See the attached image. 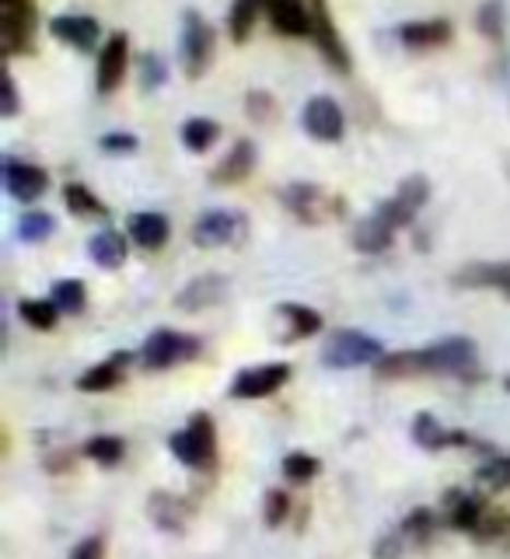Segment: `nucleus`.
Returning <instances> with one entry per match:
<instances>
[{
  "instance_id": "nucleus-1",
  "label": "nucleus",
  "mask_w": 510,
  "mask_h": 559,
  "mask_svg": "<svg viewBox=\"0 0 510 559\" xmlns=\"http://www.w3.org/2000/svg\"><path fill=\"white\" fill-rule=\"evenodd\" d=\"M384 357V346L371 332L360 329H336L322 346V364L336 371H354V367H375Z\"/></svg>"
},
{
  "instance_id": "nucleus-2",
  "label": "nucleus",
  "mask_w": 510,
  "mask_h": 559,
  "mask_svg": "<svg viewBox=\"0 0 510 559\" xmlns=\"http://www.w3.org/2000/svg\"><path fill=\"white\" fill-rule=\"evenodd\" d=\"M168 448L182 465H192V468L214 465L217 462V427H214V419H210V413H192L186 430H175L168 437Z\"/></svg>"
},
{
  "instance_id": "nucleus-3",
  "label": "nucleus",
  "mask_w": 510,
  "mask_h": 559,
  "mask_svg": "<svg viewBox=\"0 0 510 559\" xmlns=\"http://www.w3.org/2000/svg\"><path fill=\"white\" fill-rule=\"evenodd\" d=\"M280 200H284V206L301 224H329L346 214L343 197H332L329 189L315 186V182H290L284 192H280Z\"/></svg>"
},
{
  "instance_id": "nucleus-4",
  "label": "nucleus",
  "mask_w": 510,
  "mask_h": 559,
  "mask_svg": "<svg viewBox=\"0 0 510 559\" xmlns=\"http://www.w3.org/2000/svg\"><path fill=\"white\" fill-rule=\"evenodd\" d=\"M217 52V32L200 11H186L182 17V67L189 78H203Z\"/></svg>"
},
{
  "instance_id": "nucleus-5",
  "label": "nucleus",
  "mask_w": 510,
  "mask_h": 559,
  "mask_svg": "<svg viewBox=\"0 0 510 559\" xmlns=\"http://www.w3.org/2000/svg\"><path fill=\"white\" fill-rule=\"evenodd\" d=\"M200 354V343L186 336V332H175V329H154L147 343L140 346V364L147 371H168V367L182 364L189 357Z\"/></svg>"
},
{
  "instance_id": "nucleus-6",
  "label": "nucleus",
  "mask_w": 510,
  "mask_h": 559,
  "mask_svg": "<svg viewBox=\"0 0 510 559\" xmlns=\"http://www.w3.org/2000/svg\"><path fill=\"white\" fill-rule=\"evenodd\" d=\"M427 200H430V179L427 175H410V179L399 182V189L375 210V214L389 224L392 231H399V227L413 224V217L427 206Z\"/></svg>"
},
{
  "instance_id": "nucleus-7",
  "label": "nucleus",
  "mask_w": 510,
  "mask_h": 559,
  "mask_svg": "<svg viewBox=\"0 0 510 559\" xmlns=\"http://www.w3.org/2000/svg\"><path fill=\"white\" fill-rule=\"evenodd\" d=\"M311 43L319 46V52H322L325 63L332 70H340V74H349L354 60H349V49L343 43L336 22H332L325 0H311Z\"/></svg>"
},
{
  "instance_id": "nucleus-8",
  "label": "nucleus",
  "mask_w": 510,
  "mask_h": 559,
  "mask_svg": "<svg viewBox=\"0 0 510 559\" xmlns=\"http://www.w3.org/2000/svg\"><path fill=\"white\" fill-rule=\"evenodd\" d=\"M35 32V4L32 0H0V43L8 57L32 49Z\"/></svg>"
},
{
  "instance_id": "nucleus-9",
  "label": "nucleus",
  "mask_w": 510,
  "mask_h": 559,
  "mask_svg": "<svg viewBox=\"0 0 510 559\" xmlns=\"http://www.w3.org/2000/svg\"><path fill=\"white\" fill-rule=\"evenodd\" d=\"M427 374H469L479 360V346L469 336H448L424 349Z\"/></svg>"
},
{
  "instance_id": "nucleus-10",
  "label": "nucleus",
  "mask_w": 510,
  "mask_h": 559,
  "mask_svg": "<svg viewBox=\"0 0 510 559\" xmlns=\"http://www.w3.org/2000/svg\"><path fill=\"white\" fill-rule=\"evenodd\" d=\"M245 235V217L235 210H206L192 224V241L200 249H224V245H235Z\"/></svg>"
},
{
  "instance_id": "nucleus-11",
  "label": "nucleus",
  "mask_w": 510,
  "mask_h": 559,
  "mask_svg": "<svg viewBox=\"0 0 510 559\" xmlns=\"http://www.w3.org/2000/svg\"><path fill=\"white\" fill-rule=\"evenodd\" d=\"M301 122H305V133L322 140V144H336V140H343V133H346V116L336 105V98H329V95L308 98Z\"/></svg>"
},
{
  "instance_id": "nucleus-12",
  "label": "nucleus",
  "mask_w": 510,
  "mask_h": 559,
  "mask_svg": "<svg viewBox=\"0 0 510 559\" xmlns=\"http://www.w3.org/2000/svg\"><path fill=\"white\" fill-rule=\"evenodd\" d=\"M290 381V364H259V367H245L232 381V395L235 399H270Z\"/></svg>"
},
{
  "instance_id": "nucleus-13",
  "label": "nucleus",
  "mask_w": 510,
  "mask_h": 559,
  "mask_svg": "<svg viewBox=\"0 0 510 559\" xmlns=\"http://www.w3.org/2000/svg\"><path fill=\"white\" fill-rule=\"evenodd\" d=\"M127 67H130V35L112 32V39H105L98 52V70H95L98 95H112L122 84V78H127Z\"/></svg>"
},
{
  "instance_id": "nucleus-14",
  "label": "nucleus",
  "mask_w": 510,
  "mask_h": 559,
  "mask_svg": "<svg viewBox=\"0 0 510 559\" xmlns=\"http://www.w3.org/2000/svg\"><path fill=\"white\" fill-rule=\"evenodd\" d=\"M4 186L17 203H35L49 189V171L32 162H4Z\"/></svg>"
},
{
  "instance_id": "nucleus-15",
  "label": "nucleus",
  "mask_w": 510,
  "mask_h": 559,
  "mask_svg": "<svg viewBox=\"0 0 510 559\" xmlns=\"http://www.w3.org/2000/svg\"><path fill=\"white\" fill-rule=\"evenodd\" d=\"M49 32L70 49H81V52L95 49V43L102 39V25L92 14H57L49 22Z\"/></svg>"
},
{
  "instance_id": "nucleus-16",
  "label": "nucleus",
  "mask_w": 510,
  "mask_h": 559,
  "mask_svg": "<svg viewBox=\"0 0 510 559\" xmlns=\"http://www.w3.org/2000/svg\"><path fill=\"white\" fill-rule=\"evenodd\" d=\"M270 25L290 39H308L311 35V4L305 0H266Z\"/></svg>"
},
{
  "instance_id": "nucleus-17",
  "label": "nucleus",
  "mask_w": 510,
  "mask_h": 559,
  "mask_svg": "<svg viewBox=\"0 0 510 559\" xmlns=\"http://www.w3.org/2000/svg\"><path fill=\"white\" fill-rule=\"evenodd\" d=\"M224 294H227V276L203 273L197 280H189V284L179 290L175 305H179L182 311H203V308H214L217 301H224Z\"/></svg>"
},
{
  "instance_id": "nucleus-18",
  "label": "nucleus",
  "mask_w": 510,
  "mask_h": 559,
  "mask_svg": "<svg viewBox=\"0 0 510 559\" xmlns=\"http://www.w3.org/2000/svg\"><path fill=\"white\" fill-rule=\"evenodd\" d=\"M252 168H256V144L252 140H238V144L224 154V162L210 171V182L214 186H238V182L249 179Z\"/></svg>"
},
{
  "instance_id": "nucleus-19",
  "label": "nucleus",
  "mask_w": 510,
  "mask_h": 559,
  "mask_svg": "<svg viewBox=\"0 0 510 559\" xmlns=\"http://www.w3.org/2000/svg\"><path fill=\"white\" fill-rule=\"evenodd\" d=\"M127 235H130L133 245H140V249L157 252L168 241L171 227H168V217L157 214V210H140V214H133L127 221Z\"/></svg>"
},
{
  "instance_id": "nucleus-20",
  "label": "nucleus",
  "mask_w": 510,
  "mask_h": 559,
  "mask_svg": "<svg viewBox=\"0 0 510 559\" xmlns=\"http://www.w3.org/2000/svg\"><path fill=\"white\" fill-rule=\"evenodd\" d=\"M459 287H489L510 297V262H472V266L459 270L454 276Z\"/></svg>"
},
{
  "instance_id": "nucleus-21",
  "label": "nucleus",
  "mask_w": 510,
  "mask_h": 559,
  "mask_svg": "<svg viewBox=\"0 0 510 559\" xmlns=\"http://www.w3.org/2000/svg\"><path fill=\"white\" fill-rule=\"evenodd\" d=\"M130 360H133L130 354H116V357H109V360L95 364L92 371H84V374L78 378V389H81V392H92V395L119 389L122 378H127V364H130Z\"/></svg>"
},
{
  "instance_id": "nucleus-22",
  "label": "nucleus",
  "mask_w": 510,
  "mask_h": 559,
  "mask_svg": "<svg viewBox=\"0 0 510 559\" xmlns=\"http://www.w3.org/2000/svg\"><path fill=\"white\" fill-rule=\"evenodd\" d=\"M375 374L381 381H406V378H424L427 374V357L424 349H399V354H384L375 364Z\"/></svg>"
},
{
  "instance_id": "nucleus-23",
  "label": "nucleus",
  "mask_w": 510,
  "mask_h": 559,
  "mask_svg": "<svg viewBox=\"0 0 510 559\" xmlns=\"http://www.w3.org/2000/svg\"><path fill=\"white\" fill-rule=\"evenodd\" d=\"M413 441L427 451H441V448H451V444H472L469 433H451L441 427V419L434 413H416L413 419Z\"/></svg>"
},
{
  "instance_id": "nucleus-24",
  "label": "nucleus",
  "mask_w": 510,
  "mask_h": 559,
  "mask_svg": "<svg viewBox=\"0 0 510 559\" xmlns=\"http://www.w3.org/2000/svg\"><path fill=\"white\" fill-rule=\"evenodd\" d=\"M130 235H119V231H98L92 241H87V255L95 259V266H102V270H119L122 262H127V255H130V241H127Z\"/></svg>"
},
{
  "instance_id": "nucleus-25",
  "label": "nucleus",
  "mask_w": 510,
  "mask_h": 559,
  "mask_svg": "<svg viewBox=\"0 0 510 559\" xmlns=\"http://www.w3.org/2000/svg\"><path fill=\"white\" fill-rule=\"evenodd\" d=\"M147 514L151 521L157 524L162 532H182V524L189 518V503L175 493H165V489H157L151 493V503H147Z\"/></svg>"
},
{
  "instance_id": "nucleus-26",
  "label": "nucleus",
  "mask_w": 510,
  "mask_h": 559,
  "mask_svg": "<svg viewBox=\"0 0 510 559\" xmlns=\"http://www.w3.org/2000/svg\"><path fill=\"white\" fill-rule=\"evenodd\" d=\"M399 39L410 49H437L451 43V25L441 22V17L437 22H410L399 28Z\"/></svg>"
},
{
  "instance_id": "nucleus-27",
  "label": "nucleus",
  "mask_w": 510,
  "mask_h": 559,
  "mask_svg": "<svg viewBox=\"0 0 510 559\" xmlns=\"http://www.w3.org/2000/svg\"><path fill=\"white\" fill-rule=\"evenodd\" d=\"M392 238H395V231L389 224H384L378 214H371L367 221H360L357 227H354V249L357 252H364V255H378V252H384L392 245Z\"/></svg>"
},
{
  "instance_id": "nucleus-28",
  "label": "nucleus",
  "mask_w": 510,
  "mask_h": 559,
  "mask_svg": "<svg viewBox=\"0 0 510 559\" xmlns=\"http://www.w3.org/2000/svg\"><path fill=\"white\" fill-rule=\"evenodd\" d=\"M217 136H221V127H217L214 119H206V116H192V119L182 122V144L192 154L210 151V147L217 144Z\"/></svg>"
},
{
  "instance_id": "nucleus-29",
  "label": "nucleus",
  "mask_w": 510,
  "mask_h": 559,
  "mask_svg": "<svg viewBox=\"0 0 510 559\" xmlns=\"http://www.w3.org/2000/svg\"><path fill=\"white\" fill-rule=\"evenodd\" d=\"M266 11V0H235L232 14H227V28H232V39L245 43L256 28V17Z\"/></svg>"
},
{
  "instance_id": "nucleus-30",
  "label": "nucleus",
  "mask_w": 510,
  "mask_h": 559,
  "mask_svg": "<svg viewBox=\"0 0 510 559\" xmlns=\"http://www.w3.org/2000/svg\"><path fill=\"white\" fill-rule=\"evenodd\" d=\"M63 203L74 217H105V203L84 182L63 186Z\"/></svg>"
},
{
  "instance_id": "nucleus-31",
  "label": "nucleus",
  "mask_w": 510,
  "mask_h": 559,
  "mask_svg": "<svg viewBox=\"0 0 510 559\" xmlns=\"http://www.w3.org/2000/svg\"><path fill=\"white\" fill-rule=\"evenodd\" d=\"M280 314H284L290 325V340H305V336H315V332H322V314L308 305H280Z\"/></svg>"
},
{
  "instance_id": "nucleus-32",
  "label": "nucleus",
  "mask_w": 510,
  "mask_h": 559,
  "mask_svg": "<svg viewBox=\"0 0 510 559\" xmlns=\"http://www.w3.org/2000/svg\"><path fill=\"white\" fill-rule=\"evenodd\" d=\"M122 454H127V441L116 433H98L84 444V459H92L95 465H105V468L122 462Z\"/></svg>"
},
{
  "instance_id": "nucleus-33",
  "label": "nucleus",
  "mask_w": 510,
  "mask_h": 559,
  "mask_svg": "<svg viewBox=\"0 0 510 559\" xmlns=\"http://www.w3.org/2000/svg\"><path fill=\"white\" fill-rule=\"evenodd\" d=\"M49 301L60 308V314H78V311H84L87 290H84L81 280H57V284H52Z\"/></svg>"
},
{
  "instance_id": "nucleus-34",
  "label": "nucleus",
  "mask_w": 510,
  "mask_h": 559,
  "mask_svg": "<svg viewBox=\"0 0 510 559\" xmlns=\"http://www.w3.org/2000/svg\"><path fill=\"white\" fill-rule=\"evenodd\" d=\"M52 231H57V221H52L46 210H25L22 221H17V235H22V241H32V245L46 241Z\"/></svg>"
},
{
  "instance_id": "nucleus-35",
  "label": "nucleus",
  "mask_w": 510,
  "mask_h": 559,
  "mask_svg": "<svg viewBox=\"0 0 510 559\" xmlns=\"http://www.w3.org/2000/svg\"><path fill=\"white\" fill-rule=\"evenodd\" d=\"M17 314L25 319V325L39 329V332H49L52 325L60 322V308L52 301H22V305H17Z\"/></svg>"
},
{
  "instance_id": "nucleus-36",
  "label": "nucleus",
  "mask_w": 510,
  "mask_h": 559,
  "mask_svg": "<svg viewBox=\"0 0 510 559\" xmlns=\"http://www.w3.org/2000/svg\"><path fill=\"white\" fill-rule=\"evenodd\" d=\"M319 472H322V462L315 459V454H308V451H290L284 459V476L290 483H311Z\"/></svg>"
},
{
  "instance_id": "nucleus-37",
  "label": "nucleus",
  "mask_w": 510,
  "mask_h": 559,
  "mask_svg": "<svg viewBox=\"0 0 510 559\" xmlns=\"http://www.w3.org/2000/svg\"><path fill=\"white\" fill-rule=\"evenodd\" d=\"M476 25H479V32L486 35V39H494V43L503 39V4H500V0H486V4L479 8V14H476Z\"/></svg>"
},
{
  "instance_id": "nucleus-38",
  "label": "nucleus",
  "mask_w": 510,
  "mask_h": 559,
  "mask_svg": "<svg viewBox=\"0 0 510 559\" xmlns=\"http://www.w3.org/2000/svg\"><path fill=\"white\" fill-rule=\"evenodd\" d=\"M266 524L270 528H280V524L287 521V514H290V497L284 493V489H270L266 493Z\"/></svg>"
},
{
  "instance_id": "nucleus-39",
  "label": "nucleus",
  "mask_w": 510,
  "mask_h": 559,
  "mask_svg": "<svg viewBox=\"0 0 510 559\" xmlns=\"http://www.w3.org/2000/svg\"><path fill=\"white\" fill-rule=\"evenodd\" d=\"M479 479L489 489H507L510 486V459H494L479 472Z\"/></svg>"
},
{
  "instance_id": "nucleus-40",
  "label": "nucleus",
  "mask_w": 510,
  "mask_h": 559,
  "mask_svg": "<svg viewBox=\"0 0 510 559\" xmlns=\"http://www.w3.org/2000/svg\"><path fill=\"white\" fill-rule=\"evenodd\" d=\"M98 147H102L105 154H133L140 144H137V136H133V133H105V136L98 140Z\"/></svg>"
},
{
  "instance_id": "nucleus-41",
  "label": "nucleus",
  "mask_w": 510,
  "mask_h": 559,
  "mask_svg": "<svg viewBox=\"0 0 510 559\" xmlns=\"http://www.w3.org/2000/svg\"><path fill=\"white\" fill-rule=\"evenodd\" d=\"M402 535H413V538H430L434 535V514L430 511H413L406 528H402Z\"/></svg>"
},
{
  "instance_id": "nucleus-42",
  "label": "nucleus",
  "mask_w": 510,
  "mask_h": 559,
  "mask_svg": "<svg viewBox=\"0 0 510 559\" xmlns=\"http://www.w3.org/2000/svg\"><path fill=\"white\" fill-rule=\"evenodd\" d=\"M70 559H105V542L102 535H92L74 546V552H70Z\"/></svg>"
},
{
  "instance_id": "nucleus-43",
  "label": "nucleus",
  "mask_w": 510,
  "mask_h": 559,
  "mask_svg": "<svg viewBox=\"0 0 510 559\" xmlns=\"http://www.w3.org/2000/svg\"><path fill=\"white\" fill-rule=\"evenodd\" d=\"M140 67H144V74H140L144 87H157V84L168 78V70L162 67V60H157V57H144V60H140Z\"/></svg>"
},
{
  "instance_id": "nucleus-44",
  "label": "nucleus",
  "mask_w": 510,
  "mask_h": 559,
  "mask_svg": "<svg viewBox=\"0 0 510 559\" xmlns=\"http://www.w3.org/2000/svg\"><path fill=\"white\" fill-rule=\"evenodd\" d=\"M245 112H249L252 119H266L273 112V98L266 92H252L249 102H245Z\"/></svg>"
},
{
  "instance_id": "nucleus-45",
  "label": "nucleus",
  "mask_w": 510,
  "mask_h": 559,
  "mask_svg": "<svg viewBox=\"0 0 510 559\" xmlns=\"http://www.w3.org/2000/svg\"><path fill=\"white\" fill-rule=\"evenodd\" d=\"M0 112H4V116L17 112V84H14L11 74H4V105H0Z\"/></svg>"
},
{
  "instance_id": "nucleus-46",
  "label": "nucleus",
  "mask_w": 510,
  "mask_h": 559,
  "mask_svg": "<svg viewBox=\"0 0 510 559\" xmlns=\"http://www.w3.org/2000/svg\"><path fill=\"white\" fill-rule=\"evenodd\" d=\"M507 389H510V378H507Z\"/></svg>"
}]
</instances>
